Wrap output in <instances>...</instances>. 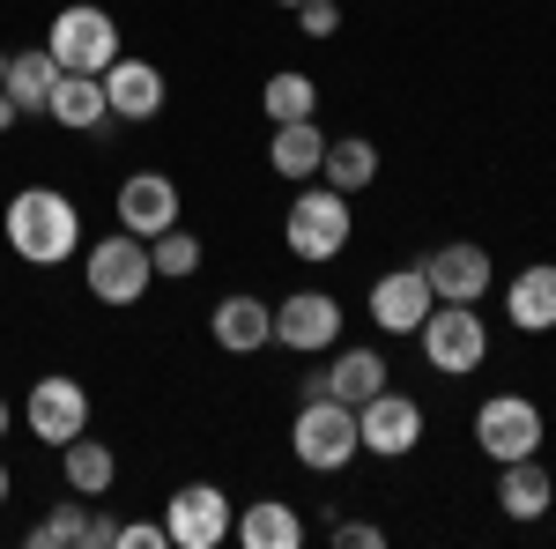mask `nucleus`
Instances as JSON below:
<instances>
[{"label": "nucleus", "mask_w": 556, "mask_h": 549, "mask_svg": "<svg viewBox=\"0 0 556 549\" xmlns=\"http://www.w3.org/2000/svg\"><path fill=\"white\" fill-rule=\"evenodd\" d=\"M0 230H8V246L15 260H30V267H60V260H75L83 246V215L67 194H52V186H23L8 215H0Z\"/></svg>", "instance_id": "f257e3e1"}, {"label": "nucleus", "mask_w": 556, "mask_h": 549, "mask_svg": "<svg viewBox=\"0 0 556 549\" xmlns=\"http://www.w3.org/2000/svg\"><path fill=\"white\" fill-rule=\"evenodd\" d=\"M45 52L60 60V75H104L119 60V23L97 8V0H67L45 30Z\"/></svg>", "instance_id": "f03ea898"}, {"label": "nucleus", "mask_w": 556, "mask_h": 549, "mask_svg": "<svg viewBox=\"0 0 556 549\" xmlns=\"http://www.w3.org/2000/svg\"><path fill=\"white\" fill-rule=\"evenodd\" d=\"M290 446H298V461L319 467V475L349 467V461H356V409L334 401V394H304L298 423H290Z\"/></svg>", "instance_id": "7ed1b4c3"}, {"label": "nucleus", "mask_w": 556, "mask_h": 549, "mask_svg": "<svg viewBox=\"0 0 556 549\" xmlns=\"http://www.w3.org/2000/svg\"><path fill=\"white\" fill-rule=\"evenodd\" d=\"M416 335H424V357L438 379H475L482 357H490V327H482L475 304H430V320Z\"/></svg>", "instance_id": "20e7f679"}, {"label": "nucleus", "mask_w": 556, "mask_h": 549, "mask_svg": "<svg viewBox=\"0 0 556 549\" xmlns=\"http://www.w3.org/2000/svg\"><path fill=\"white\" fill-rule=\"evenodd\" d=\"M349 230H356V209H349V194H334V186L298 194V201H290V223H282V238H290L298 260H342Z\"/></svg>", "instance_id": "39448f33"}, {"label": "nucleus", "mask_w": 556, "mask_h": 549, "mask_svg": "<svg viewBox=\"0 0 556 549\" xmlns=\"http://www.w3.org/2000/svg\"><path fill=\"white\" fill-rule=\"evenodd\" d=\"M89 275V297L97 304H141V290L156 283V260H149V238H134V230H112V238H97L83 260Z\"/></svg>", "instance_id": "423d86ee"}, {"label": "nucleus", "mask_w": 556, "mask_h": 549, "mask_svg": "<svg viewBox=\"0 0 556 549\" xmlns=\"http://www.w3.org/2000/svg\"><path fill=\"white\" fill-rule=\"evenodd\" d=\"M475 446H482L490 461H527V453H542V409H534L527 394H490V401L475 409Z\"/></svg>", "instance_id": "0eeeda50"}, {"label": "nucleus", "mask_w": 556, "mask_h": 549, "mask_svg": "<svg viewBox=\"0 0 556 549\" xmlns=\"http://www.w3.org/2000/svg\"><path fill=\"white\" fill-rule=\"evenodd\" d=\"M230 527H238V512H230V498H223L215 483H186L172 506H164V535H172V549H223Z\"/></svg>", "instance_id": "6e6552de"}, {"label": "nucleus", "mask_w": 556, "mask_h": 549, "mask_svg": "<svg viewBox=\"0 0 556 549\" xmlns=\"http://www.w3.org/2000/svg\"><path fill=\"white\" fill-rule=\"evenodd\" d=\"M356 446H364V453H379V461H401V453H416V446H424V409H416L408 394L379 386V394L356 409Z\"/></svg>", "instance_id": "1a4fd4ad"}, {"label": "nucleus", "mask_w": 556, "mask_h": 549, "mask_svg": "<svg viewBox=\"0 0 556 549\" xmlns=\"http://www.w3.org/2000/svg\"><path fill=\"white\" fill-rule=\"evenodd\" d=\"M23 416H30V438H45V446L83 438V431H89V394H83V379H67V372L38 379V386H30V401H23Z\"/></svg>", "instance_id": "9d476101"}, {"label": "nucleus", "mask_w": 556, "mask_h": 549, "mask_svg": "<svg viewBox=\"0 0 556 549\" xmlns=\"http://www.w3.org/2000/svg\"><path fill=\"white\" fill-rule=\"evenodd\" d=\"M334 335H342V304L327 290H298V297L275 304V341H282V349L312 357V349H334Z\"/></svg>", "instance_id": "9b49d317"}, {"label": "nucleus", "mask_w": 556, "mask_h": 549, "mask_svg": "<svg viewBox=\"0 0 556 549\" xmlns=\"http://www.w3.org/2000/svg\"><path fill=\"white\" fill-rule=\"evenodd\" d=\"M424 283H430L438 304H482V290H490V253L468 246V238H453V246H438L424 260Z\"/></svg>", "instance_id": "f8f14e48"}, {"label": "nucleus", "mask_w": 556, "mask_h": 549, "mask_svg": "<svg viewBox=\"0 0 556 549\" xmlns=\"http://www.w3.org/2000/svg\"><path fill=\"white\" fill-rule=\"evenodd\" d=\"M172 223H178V186L164 178V171H134V178H119V230L156 238V230H172Z\"/></svg>", "instance_id": "ddd939ff"}, {"label": "nucleus", "mask_w": 556, "mask_h": 549, "mask_svg": "<svg viewBox=\"0 0 556 549\" xmlns=\"http://www.w3.org/2000/svg\"><path fill=\"white\" fill-rule=\"evenodd\" d=\"M430 283H424V267H393V275H379L371 283V320H379L386 335H416L430 320Z\"/></svg>", "instance_id": "4468645a"}, {"label": "nucleus", "mask_w": 556, "mask_h": 549, "mask_svg": "<svg viewBox=\"0 0 556 549\" xmlns=\"http://www.w3.org/2000/svg\"><path fill=\"white\" fill-rule=\"evenodd\" d=\"M208 335H215V349H230V357H253V349H267V341H275V304L230 290L208 312Z\"/></svg>", "instance_id": "2eb2a0df"}, {"label": "nucleus", "mask_w": 556, "mask_h": 549, "mask_svg": "<svg viewBox=\"0 0 556 549\" xmlns=\"http://www.w3.org/2000/svg\"><path fill=\"white\" fill-rule=\"evenodd\" d=\"M505 320H513L519 335H549L556 327V260H534V267H519L513 290H505Z\"/></svg>", "instance_id": "dca6fc26"}, {"label": "nucleus", "mask_w": 556, "mask_h": 549, "mask_svg": "<svg viewBox=\"0 0 556 549\" xmlns=\"http://www.w3.org/2000/svg\"><path fill=\"white\" fill-rule=\"evenodd\" d=\"M104 104H112L119 120H156V112H164V75H156L149 60H127V52H119V60L104 67Z\"/></svg>", "instance_id": "f3484780"}, {"label": "nucleus", "mask_w": 556, "mask_h": 549, "mask_svg": "<svg viewBox=\"0 0 556 549\" xmlns=\"http://www.w3.org/2000/svg\"><path fill=\"white\" fill-rule=\"evenodd\" d=\"M497 506H505V520H542V512L556 506V483L549 467L534 461H497Z\"/></svg>", "instance_id": "a211bd4d"}, {"label": "nucleus", "mask_w": 556, "mask_h": 549, "mask_svg": "<svg viewBox=\"0 0 556 549\" xmlns=\"http://www.w3.org/2000/svg\"><path fill=\"white\" fill-rule=\"evenodd\" d=\"M245 549H298L304 542V520L298 506H282V498H253V506L238 512V527H230Z\"/></svg>", "instance_id": "6ab92c4d"}, {"label": "nucleus", "mask_w": 556, "mask_h": 549, "mask_svg": "<svg viewBox=\"0 0 556 549\" xmlns=\"http://www.w3.org/2000/svg\"><path fill=\"white\" fill-rule=\"evenodd\" d=\"M60 127H75V134H89V127H104L112 120V104H104V75H60L52 83V104H45Z\"/></svg>", "instance_id": "aec40b11"}, {"label": "nucleus", "mask_w": 556, "mask_h": 549, "mask_svg": "<svg viewBox=\"0 0 556 549\" xmlns=\"http://www.w3.org/2000/svg\"><path fill=\"white\" fill-rule=\"evenodd\" d=\"M319 171H327V186H334V194H349V201H356V194L379 178V141H364V134H342V141H327Z\"/></svg>", "instance_id": "412c9836"}, {"label": "nucleus", "mask_w": 556, "mask_h": 549, "mask_svg": "<svg viewBox=\"0 0 556 549\" xmlns=\"http://www.w3.org/2000/svg\"><path fill=\"white\" fill-rule=\"evenodd\" d=\"M319 379H327V394H334V401L364 409V401H371V394L386 386V357H379V349H342V357H334Z\"/></svg>", "instance_id": "4be33fe9"}, {"label": "nucleus", "mask_w": 556, "mask_h": 549, "mask_svg": "<svg viewBox=\"0 0 556 549\" xmlns=\"http://www.w3.org/2000/svg\"><path fill=\"white\" fill-rule=\"evenodd\" d=\"M60 467H67V490H83V498H104L119 483V461H112L104 438H67L60 446Z\"/></svg>", "instance_id": "5701e85b"}, {"label": "nucleus", "mask_w": 556, "mask_h": 549, "mask_svg": "<svg viewBox=\"0 0 556 549\" xmlns=\"http://www.w3.org/2000/svg\"><path fill=\"white\" fill-rule=\"evenodd\" d=\"M52 83H60V60H52L45 45H38V52H15L8 75H0V89H8L23 112H45V104H52Z\"/></svg>", "instance_id": "b1692460"}, {"label": "nucleus", "mask_w": 556, "mask_h": 549, "mask_svg": "<svg viewBox=\"0 0 556 549\" xmlns=\"http://www.w3.org/2000/svg\"><path fill=\"white\" fill-rule=\"evenodd\" d=\"M319 157H327V134L312 127V120H290V127H275V141H267V164L282 171V178H312Z\"/></svg>", "instance_id": "393cba45"}, {"label": "nucleus", "mask_w": 556, "mask_h": 549, "mask_svg": "<svg viewBox=\"0 0 556 549\" xmlns=\"http://www.w3.org/2000/svg\"><path fill=\"white\" fill-rule=\"evenodd\" d=\"M260 104H267V120H275V127H290V120H312V104H319V83H312L304 67H282V75H267Z\"/></svg>", "instance_id": "a878e982"}, {"label": "nucleus", "mask_w": 556, "mask_h": 549, "mask_svg": "<svg viewBox=\"0 0 556 549\" xmlns=\"http://www.w3.org/2000/svg\"><path fill=\"white\" fill-rule=\"evenodd\" d=\"M83 535H89L83 490H75V498H60V506H52L38 527H30V542H38V549H83Z\"/></svg>", "instance_id": "bb28decb"}, {"label": "nucleus", "mask_w": 556, "mask_h": 549, "mask_svg": "<svg viewBox=\"0 0 556 549\" xmlns=\"http://www.w3.org/2000/svg\"><path fill=\"white\" fill-rule=\"evenodd\" d=\"M149 260H156V275L186 283V275H201V238L172 223V230H156V238H149Z\"/></svg>", "instance_id": "cd10ccee"}, {"label": "nucleus", "mask_w": 556, "mask_h": 549, "mask_svg": "<svg viewBox=\"0 0 556 549\" xmlns=\"http://www.w3.org/2000/svg\"><path fill=\"white\" fill-rule=\"evenodd\" d=\"M298 30H304V38H334V30H342V8H334V0H304Z\"/></svg>", "instance_id": "c85d7f7f"}, {"label": "nucleus", "mask_w": 556, "mask_h": 549, "mask_svg": "<svg viewBox=\"0 0 556 549\" xmlns=\"http://www.w3.org/2000/svg\"><path fill=\"white\" fill-rule=\"evenodd\" d=\"M119 549H172L164 520H119Z\"/></svg>", "instance_id": "c756f323"}, {"label": "nucleus", "mask_w": 556, "mask_h": 549, "mask_svg": "<svg viewBox=\"0 0 556 549\" xmlns=\"http://www.w3.org/2000/svg\"><path fill=\"white\" fill-rule=\"evenodd\" d=\"M334 542H342V549H386V527H371V520H342Z\"/></svg>", "instance_id": "7c9ffc66"}, {"label": "nucleus", "mask_w": 556, "mask_h": 549, "mask_svg": "<svg viewBox=\"0 0 556 549\" xmlns=\"http://www.w3.org/2000/svg\"><path fill=\"white\" fill-rule=\"evenodd\" d=\"M83 549H119V520H104V512H89V535Z\"/></svg>", "instance_id": "2f4dec72"}, {"label": "nucleus", "mask_w": 556, "mask_h": 549, "mask_svg": "<svg viewBox=\"0 0 556 549\" xmlns=\"http://www.w3.org/2000/svg\"><path fill=\"white\" fill-rule=\"evenodd\" d=\"M15 120H23V104H15V97H8V89H0V134L15 127Z\"/></svg>", "instance_id": "473e14b6"}, {"label": "nucleus", "mask_w": 556, "mask_h": 549, "mask_svg": "<svg viewBox=\"0 0 556 549\" xmlns=\"http://www.w3.org/2000/svg\"><path fill=\"white\" fill-rule=\"evenodd\" d=\"M8 416H15V409H8V394H0V438H8Z\"/></svg>", "instance_id": "72a5a7b5"}, {"label": "nucleus", "mask_w": 556, "mask_h": 549, "mask_svg": "<svg viewBox=\"0 0 556 549\" xmlns=\"http://www.w3.org/2000/svg\"><path fill=\"white\" fill-rule=\"evenodd\" d=\"M0 506H8V461H0Z\"/></svg>", "instance_id": "f704fd0d"}, {"label": "nucleus", "mask_w": 556, "mask_h": 549, "mask_svg": "<svg viewBox=\"0 0 556 549\" xmlns=\"http://www.w3.org/2000/svg\"><path fill=\"white\" fill-rule=\"evenodd\" d=\"M275 8H304V0H275Z\"/></svg>", "instance_id": "c9c22d12"}, {"label": "nucleus", "mask_w": 556, "mask_h": 549, "mask_svg": "<svg viewBox=\"0 0 556 549\" xmlns=\"http://www.w3.org/2000/svg\"><path fill=\"white\" fill-rule=\"evenodd\" d=\"M0 75H8V52H0Z\"/></svg>", "instance_id": "e433bc0d"}]
</instances>
